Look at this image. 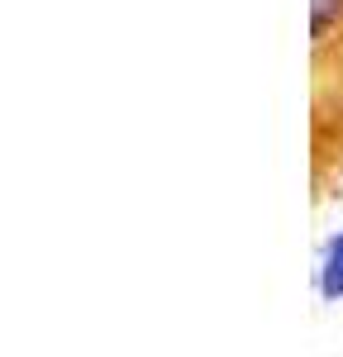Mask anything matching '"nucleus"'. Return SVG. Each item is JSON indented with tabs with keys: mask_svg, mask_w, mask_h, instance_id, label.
Listing matches in <instances>:
<instances>
[{
	"mask_svg": "<svg viewBox=\"0 0 343 357\" xmlns=\"http://www.w3.org/2000/svg\"><path fill=\"white\" fill-rule=\"evenodd\" d=\"M324 291H329V296H343V238L334 243L329 262H324Z\"/></svg>",
	"mask_w": 343,
	"mask_h": 357,
	"instance_id": "nucleus-1",
	"label": "nucleus"
},
{
	"mask_svg": "<svg viewBox=\"0 0 343 357\" xmlns=\"http://www.w3.org/2000/svg\"><path fill=\"white\" fill-rule=\"evenodd\" d=\"M334 5H339V0H314V29H319V33H324V24H329Z\"/></svg>",
	"mask_w": 343,
	"mask_h": 357,
	"instance_id": "nucleus-2",
	"label": "nucleus"
}]
</instances>
